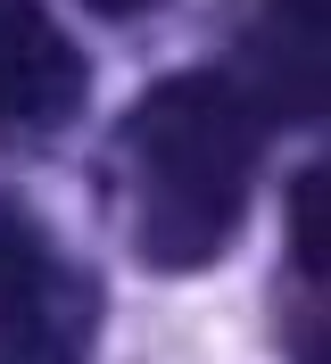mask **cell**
I'll return each instance as SVG.
<instances>
[{
	"label": "cell",
	"mask_w": 331,
	"mask_h": 364,
	"mask_svg": "<svg viewBox=\"0 0 331 364\" xmlns=\"http://www.w3.org/2000/svg\"><path fill=\"white\" fill-rule=\"evenodd\" d=\"M257 174V91L232 75H174L125 116V199L132 240L166 273L224 257L248 215Z\"/></svg>",
	"instance_id": "6da1fadb"
},
{
	"label": "cell",
	"mask_w": 331,
	"mask_h": 364,
	"mask_svg": "<svg viewBox=\"0 0 331 364\" xmlns=\"http://www.w3.org/2000/svg\"><path fill=\"white\" fill-rule=\"evenodd\" d=\"M91 298L50 257L42 224L0 199V364H83Z\"/></svg>",
	"instance_id": "7a4b0ae2"
},
{
	"label": "cell",
	"mask_w": 331,
	"mask_h": 364,
	"mask_svg": "<svg viewBox=\"0 0 331 364\" xmlns=\"http://www.w3.org/2000/svg\"><path fill=\"white\" fill-rule=\"evenodd\" d=\"M83 100V58L33 0H0V141L58 133Z\"/></svg>",
	"instance_id": "3957f363"
},
{
	"label": "cell",
	"mask_w": 331,
	"mask_h": 364,
	"mask_svg": "<svg viewBox=\"0 0 331 364\" xmlns=\"http://www.w3.org/2000/svg\"><path fill=\"white\" fill-rule=\"evenodd\" d=\"M290 240H298L307 282H323V273H331V174H323V166H307L298 191H290Z\"/></svg>",
	"instance_id": "277c9868"
},
{
	"label": "cell",
	"mask_w": 331,
	"mask_h": 364,
	"mask_svg": "<svg viewBox=\"0 0 331 364\" xmlns=\"http://www.w3.org/2000/svg\"><path fill=\"white\" fill-rule=\"evenodd\" d=\"M83 9H100V17H141V9H157V0H83Z\"/></svg>",
	"instance_id": "5b68a950"
}]
</instances>
